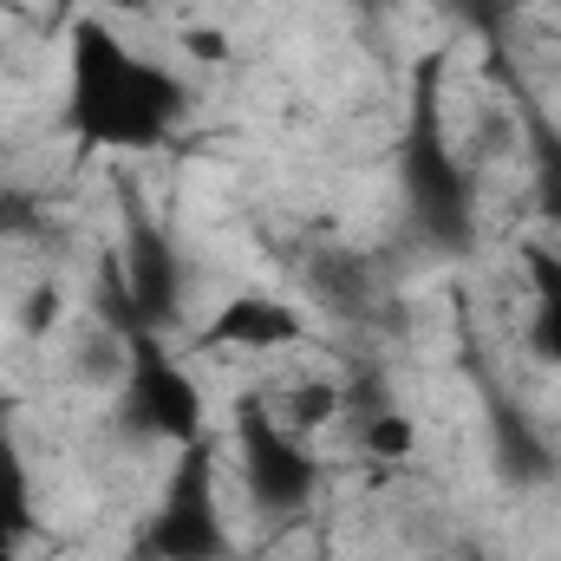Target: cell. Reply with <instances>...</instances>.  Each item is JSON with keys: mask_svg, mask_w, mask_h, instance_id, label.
I'll list each match as a JSON object with an SVG mask.
<instances>
[{"mask_svg": "<svg viewBox=\"0 0 561 561\" xmlns=\"http://www.w3.org/2000/svg\"><path fill=\"white\" fill-rule=\"evenodd\" d=\"M307 333L300 307H287L275 294H236L229 307L209 313V327L196 333V346H249V353H268V346H294Z\"/></svg>", "mask_w": 561, "mask_h": 561, "instance_id": "6", "label": "cell"}, {"mask_svg": "<svg viewBox=\"0 0 561 561\" xmlns=\"http://www.w3.org/2000/svg\"><path fill=\"white\" fill-rule=\"evenodd\" d=\"M463 561H483V549H463Z\"/></svg>", "mask_w": 561, "mask_h": 561, "instance_id": "14", "label": "cell"}, {"mask_svg": "<svg viewBox=\"0 0 561 561\" xmlns=\"http://www.w3.org/2000/svg\"><path fill=\"white\" fill-rule=\"evenodd\" d=\"M529 157H536V209L561 229V131L549 118H529Z\"/></svg>", "mask_w": 561, "mask_h": 561, "instance_id": "9", "label": "cell"}, {"mask_svg": "<svg viewBox=\"0 0 561 561\" xmlns=\"http://www.w3.org/2000/svg\"><path fill=\"white\" fill-rule=\"evenodd\" d=\"M66 7H112V13H144L150 0H66Z\"/></svg>", "mask_w": 561, "mask_h": 561, "instance_id": "13", "label": "cell"}, {"mask_svg": "<svg viewBox=\"0 0 561 561\" xmlns=\"http://www.w3.org/2000/svg\"><path fill=\"white\" fill-rule=\"evenodd\" d=\"M131 366H125V392H118V424L138 437H163V444H196L203 437V392L196 379L176 366V353L163 346V333L150 327H118Z\"/></svg>", "mask_w": 561, "mask_h": 561, "instance_id": "2", "label": "cell"}, {"mask_svg": "<svg viewBox=\"0 0 561 561\" xmlns=\"http://www.w3.org/2000/svg\"><path fill=\"white\" fill-rule=\"evenodd\" d=\"M144 556L150 561H229V529H222V503H216V450H209V437L176 450L163 503H157V516L144 529Z\"/></svg>", "mask_w": 561, "mask_h": 561, "instance_id": "3", "label": "cell"}, {"mask_svg": "<svg viewBox=\"0 0 561 561\" xmlns=\"http://www.w3.org/2000/svg\"><path fill=\"white\" fill-rule=\"evenodd\" d=\"M66 125L99 150H150L176 131L190 92L176 72L138 59L105 20H72V59H66Z\"/></svg>", "mask_w": 561, "mask_h": 561, "instance_id": "1", "label": "cell"}, {"mask_svg": "<svg viewBox=\"0 0 561 561\" xmlns=\"http://www.w3.org/2000/svg\"><path fill=\"white\" fill-rule=\"evenodd\" d=\"M39 536V510H33V477L13 437V405L0 399V556H20Z\"/></svg>", "mask_w": 561, "mask_h": 561, "instance_id": "7", "label": "cell"}, {"mask_svg": "<svg viewBox=\"0 0 561 561\" xmlns=\"http://www.w3.org/2000/svg\"><path fill=\"white\" fill-rule=\"evenodd\" d=\"M236 450H242V483H249L255 510L294 516V510L313 503L320 463H313V450L300 444V431L280 419L262 392L236 399Z\"/></svg>", "mask_w": 561, "mask_h": 561, "instance_id": "4", "label": "cell"}, {"mask_svg": "<svg viewBox=\"0 0 561 561\" xmlns=\"http://www.w3.org/2000/svg\"><path fill=\"white\" fill-rule=\"evenodd\" d=\"M412 437H419V431H412L405 412H373V419H366V450L386 457V463H399V457L412 450Z\"/></svg>", "mask_w": 561, "mask_h": 561, "instance_id": "10", "label": "cell"}, {"mask_svg": "<svg viewBox=\"0 0 561 561\" xmlns=\"http://www.w3.org/2000/svg\"><path fill=\"white\" fill-rule=\"evenodd\" d=\"M523 268H529V287H536V353L561 373V255L523 242Z\"/></svg>", "mask_w": 561, "mask_h": 561, "instance_id": "8", "label": "cell"}, {"mask_svg": "<svg viewBox=\"0 0 561 561\" xmlns=\"http://www.w3.org/2000/svg\"><path fill=\"white\" fill-rule=\"evenodd\" d=\"M53 307H59V294H53V287H39V294H33V307H26V327H33V333H46Z\"/></svg>", "mask_w": 561, "mask_h": 561, "instance_id": "12", "label": "cell"}, {"mask_svg": "<svg viewBox=\"0 0 561 561\" xmlns=\"http://www.w3.org/2000/svg\"><path fill=\"white\" fill-rule=\"evenodd\" d=\"M431 85H437V66H424V72H419L412 138H405V190H412V209H419L437 236L463 242V229H470V183H463V170L450 163V150H444V138H437Z\"/></svg>", "mask_w": 561, "mask_h": 561, "instance_id": "5", "label": "cell"}, {"mask_svg": "<svg viewBox=\"0 0 561 561\" xmlns=\"http://www.w3.org/2000/svg\"><path fill=\"white\" fill-rule=\"evenodd\" d=\"M33 222V203L26 196H0V236H26Z\"/></svg>", "mask_w": 561, "mask_h": 561, "instance_id": "11", "label": "cell"}, {"mask_svg": "<svg viewBox=\"0 0 561 561\" xmlns=\"http://www.w3.org/2000/svg\"><path fill=\"white\" fill-rule=\"evenodd\" d=\"M0 561H20V556H0Z\"/></svg>", "mask_w": 561, "mask_h": 561, "instance_id": "15", "label": "cell"}]
</instances>
